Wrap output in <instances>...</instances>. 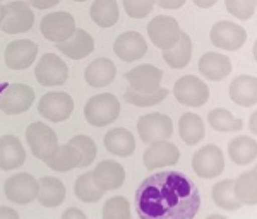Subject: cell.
Instances as JSON below:
<instances>
[{
    "label": "cell",
    "instance_id": "6da1fadb",
    "mask_svg": "<svg viewBox=\"0 0 257 219\" xmlns=\"http://www.w3.org/2000/svg\"><path fill=\"white\" fill-rule=\"evenodd\" d=\"M199 207L197 187L178 171L155 173L136 192L139 219H194Z\"/></svg>",
    "mask_w": 257,
    "mask_h": 219
},
{
    "label": "cell",
    "instance_id": "7a4b0ae2",
    "mask_svg": "<svg viewBox=\"0 0 257 219\" xmlns=\"http://www.w3.org/2000/svg\"><path fill=\"white\" fill-rule=\"evenodd\" d=\"M120 115V101L111 93L96 94L89 98L84 106V117L93 127H106Z\"/></svg>",
    "mask_w": 257,
    "mask_h": 219
},
{
    "label": "cell",
    "instance_id": "3957f363",
    "mask_svg": "<svg viewBox=\"0 0 257 219\" xmlns=\"http://www.w3.org/2000/svg\"><path fill=\"white\" fill-rule=\"evenodd\" d=\"M26 140L33 156L41 161H47L48 158H52L53 152L57 151V147L60 146L55 130L52 127H48L47 123L41 122H35L28 127Z\"/></svg>",
    "mask_w": 257,
    "mask_h": 219
},
{
    "label": "cell",
    "instance_id": "277c9868",
    "mask_svg": "<svg viewBox=\"0 0 257 219\" xmlns=\"http://www.w3.org/2000/svg\"><path fill=\"white\" fill-rule=\"evenodd\" d=\"M173 96L180 105L199 108L209 101V88L196 76H184L173 86Z\"/></svg>",
    "mask_w": 257,
    "mask_h": 219
},
{
    "label": "cell",
    "instance_id": "5b68a950",
    "mask_svg": "<svg viewBox=\"0 0 257 219\" xmlns=\"http://www.w3.org/2000/svg\"><path fill=\"white\" fill-rule=\"evenodd\" d=\"M35 14L28 2H9L4 6V18L0 21V30L7 35H19L33 28Z\"/></svg>",
    "mask_w": 257,
    "mask_h": 219
},
{
    "label": "cell",
    "instance_id": "8992f818",
    "mask_svg": "<svg viewBox=\"0 0 257 219\" xmlns=\"http://www.w3.org/2000/svg\"><path fill=\"white\" fill-rule=\"evenodd\" d=\"M138 134L144 144H153L158 140H168L173 134V122L172 118L163 113H148L139 118L138 122Z\"/></svg>",
    "mask_w": 257,
    "mask_h": 219
},
{
    "label": "cell",
    "instance_id": "52a82bcc",
    "mask_svg": "<svg viewBox=\"0 0 257 219\" xmlns=\"http://www.w3.org/2000/svg\"><path fill=\"white\" fill-rule=\"evenodd\" d=\"M192 168L197 176L206 180L218 178L225 169V156L223 151L214 144H208V146L201 147L192 156Z\"/></svg>",
    "mask_w": 257,
    "mask_h": 219
},
{
    "label": "cell",
    "instance_id": "ba28073f",
    "mask_svg": "<svg viewBox=\"0 0 257 219\" xmlns=\"http://www.w3.org/2000/svg\"><path fill=\"white\" fill-rule=\"evenodd\" d=\"M35 76L41 86L55 88V86L65 84V81L69 77V67L59 55L45 53V55H41L38 64H36Z\"/></svg>",
    "mask_w": 257,
    "mask_h": 219
},
{
    "label": "cell",
    "instance_id": "9c48e42d",
    "mask_svg": "<svg viewBox=\"0 0 257 219\" xmlns=\"http://www.w3.org/2000/svg\"><path fill=\"white\" fill-rule=\"evenodd\" d=\"M76 19H74L72 14H69L65 11L47 14L40 23L41 35L47 40L53 41L55 45L69 40L76 33Z\"/></svg>",
    "mask_w": 257,
    "mask_h": 219
},
{
    "label": "cell",
    "instance_id": "30bf717a",
    "mask_svg": "<svg viewBox=\"0 0 257 219\" xmlns=\"http://www.w3.org/2000/svg\"><path fill=\"white\" fill-rule=\"evenodd\" d=\"M38 111L48 122H64L72 115L74 100L69 93H64V91L47 93L41 96L38 103Z\"/></svg>",
    "mask_w": 257,
    "mask_h": 219
},
{
    "label": "cell",
    "instance_id": "8fae6325",
    "mask_svg": "<svg viewBox=\"0 0 257 219\" xmlns=\"http://www.w3.org/2000/svg\"><path fill=\"white\" fill-rule=\"evenodd\" d=\"M4 192L11 202L26 205L38 199V180L30 173H18V175H12L6 180Z\"/></svg>",
    "mask_w": 257,
    "mask_h": 219
},
{
    "label": "cell",
    "instance_id": "7c38bea8",
    "mask_svg": "<svg viewBox=\"0 0 257 219\" xmlns=\"http://www.w3.org/2000/svg\"><path fill=\"white\" fill-rule=\"evenodd\" d=\"M148 35L151 43L160 50H170L182 35L178 21L170 16H156L148 24Z\"/></svg>",
    "mask_w": 257,
    "mask_h": 219
},
{
    "label": "cell",
    "instance_id": "4fadbf2b",
    "mask_svg": "<svg viewBox=\"0 0 257 219\" xmlns=\"http://www.w3.org/2000/svg\"><path fill=\"white\" fill-rule=\"evenodd\" d=\"M211 43L216 48L226 52H233L243 47L247 40V33L242 26L231 23V21H219L211 28L209 33Z\"/></svg>",
    "mask_w": 257,
    "mask_h": 219
},
{
    "label": "cell",
    "instance_id": "5bb4252c",
    "mask_svg": "<svg viewBox=\"0 0 257 219\" xmlns=\"http://www.w3.org/2000/svg\"><path fill=\"white\" fill-rule=\"evenodd\" d=\"M35 91L28 84H11L0 94V110L6 115H21L31 108Z\"/></svg>",
    "mask_w": 257,
    "mask_h": 219
},
{
    "label": "cell",
    "instance_id": "9a60e30c",
    "mask_svg": "<svg viewBox=\"0 0 257 219\" xmlns=\"http://www.w3.org/2000/svg\"><path fill=\"white\" fill-rule=\"evenodd\" d=\"M125 79L131 89L138 93H155L161 88L163 70L151 64H143L125 72Z\"/></svg>",
    "mask_w": 257,
    "mask_h": 219
},
{
    "label": "cell",
    "instance_id": "2e32d148",
    "mask_svg": "<svg viewBox=\"0 0 257 219\" xmlns=\"http://www.w3.org/2000/svg\"><path fill=\"white\" fill-rule=\"evenodd\" d=\"M38 55V45L30 40H16L7 45L4 52L6 65L12 70H24L31 67Z\"/></svg>",
    "mask_w": 257,
    "mask_h": 219
},
{
    "label": "cell",
    "instance_id": "e0dca14e",
    "mask_svg": "<svg viewBox=\"0 0 257 219\" xmlns=\"http://www.w3.org/2000/svg\"><path fill=\"white\" fill-rule=\"evenodd\" d=\"M180 159V151L175 144L170 140H158V142L149 144L144 151V164L148 169H158L165 166H173Z\"/></svg>",
    "mask_w": 257,
    "mask_h": 219
},
{
    "label": "cell",
    "instance_id": "ac0fdd59",
    "mask_svg": "<svg viewBox=\"0 0 257 219\" xmlns=\"http://www.w3.org/2000/svg\"><path fill=\"white\" fill-rule=\"evenodd\" d=\"M93 180L103 192H110V190H117L125 181V171L120 163L113 159H105L96 168L93 169Z\"/></svg>",
    "mask_w": 257,
    "mask_h": 219
},
{
    "label": "cell",
    "instance_id": "d6986e66",
    "mask_svg": "<svg viewBox=\"0 0 257 219\" xmlns=\"http://www.w3.org/2000/svg\"><path fill=\"white\" fill-rule=\"evenodd\" d=\"M113 52L120 60L123 62H136L143 59L148 52V43L139 33L125 31L115 40Z\"/></svg>",
    "mask_w": 257,
    "mask_h": 219
},
{
    "label": "cell",
    "instance_id": "ffe728a7",
    "mask_svg": "<svg viewBox=\"0 0 257 219\" xmlns=\"http://www.w3.org/2000/svg\"><path fill=\"white\" fill-rule=\"evenodd\" d=\"M57 50L72 60H82L93 53L94 40L86 30H79V28H77L76 33H74L69 40L62 41V43H57Z\"/></svg>",
    "mask_w": 257,
    "mask_h": 219
},
{
    "label": "cell",
    "instance_id": "44dd1931",
    "mask_svg": "<svg viewBox=\"0 0 257 219\" xmlns=\"http://www.w3.org/2000/svg\"><path fill=\"white\" fill-rule=\"evenodd\" d=\"M24 161H26V151L16 135L0 137V169L11 171V169L21 168Z\"/></svg>",
    "mask_w": 257,
    "mask_h": 219
},
{
    "label": "cell",
    "instance_id": "7402d4cb",
    "mask_svg": "<svg viewBox=\"0 0 257 219\" xmlns=\"http://www.w3.org/2000/svg\"><path fill=\"white\" fill-rule=\"evenodd\" d=\"M230 98L238 106L248 108L257 105V77L254 76H238L230 84Z\"/></svg>",
    "mask_w": 257,
    "mask_h": 219
},
{
    "label": "cell",
    "instance_id": "603a6c76",
    "mask_svg": "<svg viewBox=\"0 0 257 219\" xmlns=\"http://www.w3.org/2000/svg\"><path fill=\"white\" fill-rule=\"evenodd\" d=\"M199 72L209 81H221L231 72V60L221 53L208 52L199 60Z\"/></svg>",
    "mask_w": 257,
    "mask_h": 219
},
{
    "label": "cell",
    "instance_id": "cb8c5ba5",
    "mask_svg": "<svg viewBox=\"0 0 257 219\" xmlns=\"http://www.w3.org/2000/svg\"><path fill=\"white\" fill-rule=\"evenodd\" d=\"M105 147L111 154L120 156V158H128L136 151V139L132 135V132L122 129V127H117V129L106 132Z\"/></svg>",
    "mask_w": 257,
    "mask_h": 219
},
{
    "label": "cell",
    "instance_id": "d4e9b609",
    "mask_svg": "<svg viewBox=\"0 0 257 219\" xmlns=\"http://www.w3.org/2000/svg\"><path fill=\"white\" fill-rule=\"evenodd\" d=\"M117 67L110 59H96L86 67L84 79L91 88H105L115 79Z\"/></svg>",
    "mask_w": 257,
    "mask_h": 219
},
{
    "label": "cell",
    "instance_id": "484cf974",
    "mask_svg": "<svg viewBox=\"0 0 257 219\" xmlns=\"http://www.w3.org/2000/svg\"><path fill=\"white\" fill-rule=\"evenodd\" d=\"M228 156L237 166L254 163L257 159V140L247 135H238L228 144Z\"/></svg>",
    "mask_w": 257,
    "mask_h": 219
},
{
    "label": "cell",
    "instance_id": "4316f807",
    "mask_svg": "<svg viewBox=\"0 0 257 219\" xmlns=\"http://www.w3.org/2000/svg\"><path fill=\"white\" fill-rule=\"evenodd\" d=\"M38 200L43 207H59L65 200V185L59 178L43 176L38 180Z\"/></svg>",
    "mask_w": 257,
    "mask_h": 219
},
{
    "label": "cell",
    "instance_id": "83f0119b",
    "mask_svg": "<svg viewBox=\"0 0 257 219\" xmlns=\"http://www.w3.org/2000/svg\"><path fill=\"white\" fill-rule=\"evenodd\" d=\"M178 134L180 139L189 146L199 144L206 135V127L197 113H184L178 120Z\"/></svg>",
    "mask_w": 257,
    "mask_h": 219
},
{
    "label": "cell",
    "instance_id": "f1b7e54d",
    "mask_svg": "<svg viewBox=\"0 0 257 219\" xmlns=\"http://www.w3.org/2000/svg\"><path fill=\"white\" fill-rule=\"evenodd\" d=\"M190 57H192V40L187 33H182L178 41L170 50H163V59L172 69L187 67Z\"/></svg>",
    "mask_w": 257,
    "mask_h": 219
},
{
    "label": "cell",
    "instance_id": "f546056e",
    "mask_svg": "<svg viewBox=\"0 0 257 219\" xmlns=\"http://www.w3.org/2000/svg\"><path fill=\"white\" fill-rule=\"evenodd\" d=\"M79 161H81L79 152H77L76 147L70 146L67 142V144H62V146L57 147V151L53 152V156L45 161V164H47L50 169L65 173L74 168H79Z\"/></svg>",
    "mask_w": 257,
    "mask_h": 219
},
{
    "label": "cell",
    "instance_id": "4dcf8cb0",
    "mask_svg": "<svg viewBox=\"0 0 257 219\" xmlns=\"http://www.w3.org/2000/svg\"><path fill=\"white\" fill-rule=\"evenodd\" d=\"M89 14L99 28H111L118 21L117 0H94Z\"/></svg>",
    "mask_w": 257,
    "mask_h": 219
},
{
    "label": "cell",
    "instance_id": "1f68e13d",
    "mask_svg": "<svg viewBox=\"0 0 257 219\" xmlns=\"http://www.w3.org/2000/svg\"><path fill=\"white\" fill-rule=\"evenodd\" d=\"M235 195L242 205H257V171H245L235 180Z\"/></svg>",
    "mask_w": 257,
    "mask_h": 219
},
{
    "label": "cell",
    "instance_id": "d6a6232c",
    "mask_svg": "<svg viewBox=\"0 0 257 219\" xmlns=\"http://www.w3.org/2000/svg\"><path fill=\"white\" fill-rule=\"evenodd\" d=\"M213 200L218 207L225 210H238L242 204L238 202L237 195H235V181L226 178L219 180L213 187Z\"/></svg>",
    "mask_w": 257,
    "mask_h": 219
},
{
    "label": "cell",
    "instance_id": "836d02e7",
    "mask_svg": "<svg viewBox=\"0 0 257 219\" xmlns=\"http://www.w3.org/2000/svg\"><path fill=\"white\" fill-rule=\"evenodd\" d=\"M74 192H76V197L86 204H93V202H98L103 197V190L94 183L93 180V173H82L81 176H77L76 185H74Z\"/></svg>",
    "mask_w": 257,
    "mask_h": 219
},
{
    "label": "cell",
    "instance_id": "e575fe53",
    "mask_svg": "<svg viewBox=\"0 0 257 219\" xmlns=\"http://www.w3.org/2000/svg\"><path fill=\"white\" fill-rule=\"evenodd\" d=\"M208 122L211 129L216 132H238L243 127V122L230 113L225 108H214L209 111Z\"/></svg>",
    "mask_w": 257,
    "mask_h": 219
},
{
    "label": "cell",
    "instance_id": "d590c367",
    "mask_svg": "<svg viewBox=\"0 0 257 219\" xmlns=\"http://www.w3.org/2000/svg\"><path fill=\"white\" fill-rule=\"evenodd\" d=\"M69 144L76 147L77 152H79V156H81L79 168L89 166V164H93V161L96 159V154H98L96 142L91 137H88V135H76V137H72L69 140Z\"/></svg>",
    "mask_w": 257,
    "mask_h": 219
},
{
    "label": "cell",
    "instance_id": "8d00e7d4",
    "mask_svg": "<svg viewBox=\"0 0 257 219\" xmlns=\"http://www.w3.org/2000/svg\"><path fill=\"white\" fill-rule=\"evenodd\" d=\"M167 96H168V91L163 88H160L155 93H138V91L128 88L125 91V94H123V100L134 106H155L163 101Z\"/></svg>",
    "mask_w": 257,
    "mask_h": 219
},
{
    "label": "cell",
    "instance_id": "74e56055",
    "mask_svg": "<svg viewBox=\"0 0 257 219\" xmlns=\"http://www.w3.org/2000/svg\"><path fill=\"white\" fill-rule=\"evenodd\" d=\"M103 219H132L128 200L122 195L108 199L103 205Z\"/></svg>",
    "mask_w": 257,
    "mask_h": 219
},
{
    "label": "cell",
    "instance_id": "f35d334b",
    "mask_svg": "<svg viewBox=\"0 0 257 219\" xmlns=\"http://www.w3.org/2000/svg\"><path fill=\"white\" fill-rule=\"evenodd\" d=\"M226 11L235 18L247 21L255 12V0H225Z\"/></svg>",
    "mask_w": 257,
    "mask_h": 219
},
{
    "label": "cell",
    "instance_id": "ab89813d",
    "mask_svg": "<svg viewBox=\"0 0 257 219\" xmlns=\"http://www.w3.org/2000/svg\"><path fill=\"white\" fill-rule=\"evenodd\" d=\"M155 0H123V9L132 19H143L155 7Z\"/></svg>",
    "mask_w": 257,
    "mask_h": 219
},
{
    "label": "cell",
    "instance_id": "60d3db41",
    "mask_svg": "<svg viewBox=\"0 0 257 219\" xmlns=\"http://www.w3.org/2000/svg\"><path fill=\"white\" fill-rule=\"evenodd\" d=\"M160 7L163 9H170V11H175V9H180L182 6L185 4V0H155Z\"/></svg>",
    "mask_w": 257,
    "mask_h": 219
},
{
    "label": "cell",
    "instance_id": "b9f144b4",
    "mask_svg": "<svg viewBox=\"0 0 257 219\" xmlns=\"http://www.w3.org/2000/svg\"><path fill=\"white\" fill-rule=\"evenodd\" d=\"M60 0H28L31 7H36V9H50V7H55Z\"/></svg>",
    "mask_w": 257,
    "mask_h": 219
},
{
    "label": "cell",
    "instance_id": "7bdbcfd3",
    "mask_svg": "<svg viewBox=\"0 0 257 219\" xmlns=\"http://www.w3.org/2000/svg\"><path fill=\"white\" fill-rule=\"evenodd\" d=\"M62 219H88V217H86V214L82 212L81 209L69 207L64 214H62Z\"/></svg>",
    "mask_w": 257,
    "mask_h": 219
},
{
    "label": "cell",
    "instance_id": "ee69618b",
    "mask_svg": "<svg viewBox=\"0 0 257 219\" xmlns=\"http://www.w3.org/2000/svg\"><path fill=\"white\" fill-rule=\"evenodd\" d=\"M0 219H19V214L12 207L0 205Z\"/></svg>",
    "mask_w": 257,
    "mask_h": 219
},
{
    "label": "cell",
    "instance_id": "f6af8a7d",
    "mask_svg": "<svg viewBox=\"0 0 257 219\" xmlns=\"http://www.w3.org/2000/svg\"><path fill=\"white\" fill-rule=\"evenodd\" d=\"M248 129H250L252 134L257 135V110L250 115V118H248Z\"/></svg>",
    "mask_w": 257,
    "mask_h": 219
},
{
    "label": "cell",
    "instance_id": "bcb514c9",
    "mask_svg": "<svg viewBox=\"0 0 257 219\" xmlns=\"http://www.w3.org/2000/svg\"><path fill=\"white\" fill-rule=\"evenodd\" d=\"M216 2L218 0H194V4H196L197 7H201V9H209V7H213Z\"/></svg>",
    "mask_w": 257,
    "mask_h": 219
},
{
    "label": "cell",
    "instance_id": "7dc6e473",
    "mask_svg": "<svg viewBox=\"0 0 257 219\" xmlns=\"http://www.w3.org/2000/svg\"><path fill=\"white\" fill-rule=\"evenodd\" d=\"M206 219H228L225 216H219V214H211V216H208Z\"/></svg>",
    "mask_w": 257,
    "mask_h": 219
},
{
    "label": "cell",
    "instance_id": "c3c4849f",
    "mask_svg": "<svg viewBox=\"0 0 257 219\" xmlns=\"http://www.w3.org/2000/svg\"><path fill=\"white\" fill-rule=\"evenodd\" d=\"M254 59H255V62H257V41L254 43Z\"/></svg>",
    "mask_w": 257,
    "mask_h": 219
},
{
    "label": "cell",
    "instance_id": "681fc988",
    "mask_svg": "<svg viewBox=\"0 0 257 219\" xmlns=\"http://www.w3.org/2000/svg\"><path fill=\"white\" fill-rule=\"evenodd\" d=\"M2 18H4V6L0 4V21H2Z\"/></svg>",
    "mask_w": 257,
    "mask_h": 219
},
{
    "label": "cell",
    "instance_id": "f907efd6",
    "mask_svg": "<svg viewBox=\"0 0 257 219\" xmlns=\"http://www.w3.org/2000/svg\"><path fill=\"white\" fill-rule=\"evenodd\" d=\"M74 2H86V0H74Z\"/></svg>",
    "mask_w": 257,
    "mask_h": 219
},
{
    "label": "cell",
    "instance_id": "816d5d0a",
    "mask_svg": "<svg viewBox=\"0 0 257 219\" xmlns=\"http://www.w3.org/2000/svg\"><path fill=\"white\" fill-rule=\"evenodd\" d=\"M254 169H255V171H257V164H255V168H254Z\"/></svg>",
    "mask_w": 257,
    "mask_h": 219
},
{
    "label": "cell",
    "instance_id": "f5cc1de1",
    "mask_svg": "<svg viewBox=\"0 0 257 219\" xmlns=\"http://www.w3.org/2000/svg\"><path fill=\"white\" fill-rule=\"evenodd\" d=\"M255 6H257V0H255Z\"/></svg>",
    "mask_w": 257,
    "mask_h": 219
}]
</instances>
